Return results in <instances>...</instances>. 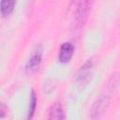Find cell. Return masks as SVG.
Returning a JSON list of instances; mask_svg holds the SVG:
<instances>
[{
    "instance_id": "6da1fadb",
    "label": "cell",
    "mask_w": 120,
    "mask_h": 120,
    "mask_svg": "<svg viewBox=\"0 0 120 120\" xmlns=\"http://www.w3.org/2000/svg\"><path fill=\"white\" fill-rule=\"evenodd\" d=\"M91 4L89 1H81L78 3L75 11V24L78 28L83 26L86 22L91 9Z\"/></svg>"
},
{
    "instance_id": "7a4b0ae2",
    "label": "cell",
    "mask_w": 120,
    "mask_h": 120,
    "mask_svg": "<svg viewBox=\"0 0 120 120\" xmlns=\"http://www.w3.org/2000/svg\"><path fill=\"white\" fill-rule=\"evenodd\" d=\"M94 71V59H88L78 70L76 74V80L80 83H87L91 79Z\"/></svg>"
},
{
    "instance_id": "3957f363",
    "label": "cell",
    "mask_w": 120,
    "mask_h": 120,
    "mask_svg": "<svg viewBox=\"0 0 120 120\" xmlns=\"http://www.w3.org/2000/svg\"><path fill=\"white\" fill-rule=\"evenodd\" d=\"M42 52H43L42 47L40 45L37 46L26 63V70L27 71L33 72L38 68V66L40 65L41 59H42Z\"/></svg>"
},
{
    "instance_id": "277c9868",
    "label": "cell",
    "mask_w": 120,
    "mask_h": 120,
    "mask_svg": "<svg viewBox=\"0 0 120 120\" xmlns=\"http://www.w3.org/2000/svg\"><path fill=\"white\" fill-rule=\"evenodd\" d=\"M74 52V46L70 42H64L61 44L58 53V60L61 63H68L71 59Z\"/></svg>"
},
{
    "instance_id": "5b68a950",
    "label": "cell",
    "mask_w": 120,
    "mask_h": 120,
    "mask_svg": "<svg viewBox=\"0 0 120 120\" xmlns=\"http://www.w3.org/2000/svg\"><path fill=\"white\" fill-rule=\"evenodd\" d=\"M47 120H65V112L60 102H54L52 104Z\"/></svg>"
},
{
    "instance_id": "8992f818",
    "label": "cell",
    "mask_w": 120,
    "mask_h": 120,
    "mask_svg": "<svg viewBox=\"0 0 120 120\" xmlns=\"http://www.w3.org/2000/svg\"><path fill=\"white\" fill-rule=\"evenodd\" d=\"M36 108H37V95H36L35 90L32 89L31 94H30V98H29L28 111H27V120H32Z\"/></svg>"
},
{
    "instance_id": "52a82bcc",
    "label": "cell",
    "mask_w": 120,
    "mask_h": 120,
    "mask_svg": "<svg viewBox=\"0 0 120 120\" xmlns=\"http://www.w3.org/2000/svg\"><path fill=\"white\" fill-rule=\"evenodd\" d=\"M16 5V1H2L1 2V14L3 17L8 15L12 12L14 7Z\"/></svg>"
},
{
    "instance_id": "ba28073f",
    "label": "cell",
    "mask_w": 120,
    "mask_h": 120,
    "mask_svg": "<svg viewBox=\"0 0 120 120\" xmlns=\"http://www.w3.org/2000/svg\"><path fill=\"white\" fill-rule=\"evenodd\" d=\"M5 116V104L1 105V118H4Z\"/></svg>"
}]
</instances>
